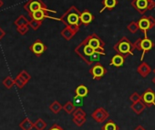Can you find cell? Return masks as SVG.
I'll return each instance as SVG.
<instances>
[{"mask_svg": "<svg viewBox=\"0 0 155 130\" xmlns=\"http://www.w3.org/2000/svg\"><path fill=\"white\" fill-rule=\"evenodd\" d=\"M19 127L22 130H32L34 128V123L28 117H26L20 122Z\"/></svg>", "mask_w": 155, "mask_h": 130, "instance_id": "obj_21", "label": "cell"}, {"mask_svg": "<svg viewBox=\"0 0 155 130\" xmlns=\"http://www.w3.org/2000/svg\"><path fill=\"white\" fill-rule=\"evenodd\" d=\"M42 25V21H38V20H34V19H31L28 23V26L29 27H31L33 30H38Z\"/></svg>", "mask_w": 155, "mask_h": 130, "instance_id": "obj_31", "label": "cell"}, {"mask_svg": "<svg viewBox=\"0 0 155 130\" xmlns=\"http://www.w3.org/2000/svg\"><path fill=\"white\" fill-rule=\"evenodd\" d=\"M74 51L89 66L100 62L101 55H102L100 52L94 50L85 40L78 45Z\"/></svg>", "mask_w": 155, "mask_h": 130, "instance_id": "obj_1", "label": "cell"}, {"mask_svg": "<svg viewBox=\"0 0 155 130\" xmlns=\"http://www.w3.org/2000/svg\"><path fill=\"white\" fill-rule=\"evenodd\" d=\"M81 27H77V26H70V27H66L63 28L60 32L61 36L66 39V40H70L73 38V36L78 33V31L80 30Z\"/></svg>", "mask_w": 155, "mask_h": 130, "instance_id": "obj_13", "label": "cell"}, {"mask_svg": "<svg viewBox=\"0 0 155 130\" xmlns=\"http://www.w3.org/2000/svg\"><path fill=\"white\" fill-rule=\"evenodd\" d=\"M130 5L140 14L143 15L147 11L152 10L155 8V1L154 0H132Z\"/></svg>", "mask_w": 155, "mask_h": 130, "instance_id": "obj_6", "label": "cell"}, {"mask_svg": "<svg viewBox=\"0 0 155 130\" xmlns=\"http://www.w3.org/2000/svg\"><path fill=\"white\" fill-rule=\"evenodd\" d=\"M48 13H50V12L46 11V10H38V11H35V12L29 14V17H31V19L42 21V22L46 18H51V19H55V20H59V18H56V17H53L49 16Z\"/></svg>", "mask_w": 155, "mask_h": 130, "instance_id": "obj_14", "label": "cell"}, {"mask_svg": "<svg viewBox=\"0 0 155 130\" xmlns=\"http://www.w3.org/2000/svg\"><path fill=\"white\" fill-rule=\"evenodd\" d=\"M137 72L142 78H146L151 72V68H150V67L149 66V65L146 62H142L141 64H140V66L138 67Z\"/></svg>", "mask_w": 155, "mask_h": 130, "instance_id": "obj_17", "label": "cell"}, {"mask_svg": "<svg viewBox=\"0 0 155 130\" xmlns=\"http://www.w3.org/2000/svg\"><path fill=\"white\" fill-rule=\"evenodd\" d=\"M153 73H154V74H155V68H154V69H153Z\"/></svg>", "mask_w": 155, "mask_h": 130, "instance_id": "obj_42", "label": "cell"}, {"mask_svg": "<svg viewBox=\"0 0 155 130\" xmlns=\"http://www.w3.org/2000/svg\"><path fill=\"white\" fill-rule=\"evenodd\" d=\"M72 121L77 126H82L86 123L87 119L86 117H73Z\"/></svg>", "mask_w": 155, "mask_h": 130, "instance_id": "obj_33", "label": "cell"}, {"mask_svg": "<svg viewBox=\"0 0 155 130\" xmlns=\"http://www.w3.org/2000/svg\"><path fill=\"white\" fill-rule=\"evenodd\" d=\"M151 82H152V84H154L155 85V77L152 78V80H151Z\"/></svg>", "mask_w": 155, "mask_h": 130, "instance_id": "obj_41", "label": "cell"}, {"mask_svg": "<svg viewBox=\"0 0 155 130\" xmlns=\"http://www.w3.org/2000/svg\"><path fill=\"white\" fill-rule=\"evenodd\" d=\"M5 36H6V32L2 29V27H0V40H1Z\"/></svg>", "mask_w": 155, "mask_h": 130, "instance_id": "obj_38", "label": "cell"}, {"mask_svg": "<svg viewBox=\"0 0 155 130\" xmlns=\"http://www.w3.org/2000/svg\"><path fill=\"white\" fill-rule=\"evenodd\" d=\"M109 116L110 114L104 107H98L91 114V117L93 118V120L99 124H102L103 122H105L109 118Z\"/></svg>", "mask_w": 155, "mask_h": 130, "instance_id": "obj_11", "label": "cell"}, {"mask_svg": "<svg viewBox=\"0 0 155 130\" xmlns=\"http://www.w3.org/2000/svg\"><path fill=\"white\" fill-rule=\"evenodd\" d=\"M94 20V16L89 10H84L81 14V21L84 26H89Z\"/></svg>", "mask_w": 155, "mask_h": 130, "instance_id": "obj_16", "label": "cell"}, {"mask_svg": "<svg viewBox=\"0 0 155 130\" xmlns=\"http://www.w3.org/2000/svg\"><path fill=\"white\" fill-rule=\"evenodd\" d=\"M28 23H29V21H28L23 15L19 16V17L15 20V22H14V24H15L17 27L26 26V25H28Z\"/></svg>", "mask_w": 155, "mask_h": 130, "instance_id": "obj_27", "label": "cell"}, {"mask_svg": "<svg viewBox=\"0 0 155 130\" xmlns=\"http://www.w3.org/2000/svg\"><path fill=\"white\" fill-rule=\"evenodd\" d=\"M2 6H3V1L2 0H0V8H2Z\"/></svg>", "mask_w": 155, "mask_h": 130, "instance_id": "obj_40", "label": "cell"}, {"mask_svg": "<svg viewBox=\"0 0 155 130\" xmlns=\"http://www.w3.org/2000/svg\"><path fill=\"white\" fill-rule=\"evenodd\" d=\"M49 109L52 113L58 114L63 109V106L58 100H55L54 102H52V104L49 105Z\"/></svg>", "mask_w": 155, "mask_h": 130, "instance_id": "obj_23", "label": "cell"}, {"mask_svg": "<svg viewBox=\"0 0 155 130\" xmlns=\"http://www.w3.org/2000/svg\"><path fill=\"white\" fill-rule=\"evenodd\" d=\"M81 11L78 9L76 7L72 6L70 7L67 12H65L59 18V20L66 25V27H70V26H77L81 27Z\"/></svg>", "mask_w": 155, "mask_h": 130, "instance_id": "obj_2", "label": "cell"}, {"mask_svg": "<svg viewBox=\"0 0 155 130\" xmlns=\"http://www.w3.org/2000/svg\"><path fill=\"white\" fill-rule=\"evenodd\" d=\"M29 30V26L28 25H26V26H21V27H17V31L18 33H19L20 35L24 36L26 35Z\"/></svg>", "mask_w": 155, "mask_h": 130, "instance_id": "obj_34", "label": "cell"}, {"mask_svg": "<svg viewBox=\"0 0 155 130\" xmlns=\"http://www.w3.org/2000/svg\"><path fill=\"white\" fill-rule=\"evenodd\" d=\"M107 73V69L101 63H96L94 66L90 69V74L92 76L94 80H101Z\"/></svg>", "mask_w": 155, "mask_h": 130, "instance_id": "obj_9", "label": "cell"}, {"mask_svg": "<svg viewBox=\"0 0 155 130\" xmlns=\"http://www.w3.org/2000/svg\"><path fill=\"white\" fill-rule=\"evenodd\" d=\"M125 56H123L120 54H117L112 56L110 62V66L115 67V68H121L124 63H125Z\"/></svg>", "mask_w": 155, "mask_h": 130, "instance_id": "obj_15", "label": "cell"}, {"mask_svg": "<svg viewBox=\"0 0 155 130\" xmlns=\"http://www.w3.org/2000/svg\"><path fill=\"white\" fill-rule=\"evenodd\" d=\"M48 130H64L59 125H58V124H54Z\"/></svg>", "mask_w": 155, "mask_h": 130, "instance_id": "obj_37", "label": "cell"}, {"mask_svg": "<svg viewBox=\"0 0 155 130\" xmlns=\"http://www.w3.org/2000/svg\"><path fill=\"white\" fill-rule=\"evenodd\" d=\"M139 29L143 33L144 37H148L147 32L155 27V17L152 16H142L138 21Z\"/></svg>", "mask_w": 155, "mask_h": 130, "instance_id": "obj_8", "label": "cell"}, {"mask_svg": "<svg viewBox=\"0 0 155 130\" xmlns=\"http://www.w3.org/2000/svg\"><path fill=\"white\" fill-rule=\"evenodd\" d=\"M140 100V95L138 92H133L132 95H130V101L131 103H135Z\"/></svg>", "mask_w": 155, "mask_h": 130, "instance_id": "obj_36", "label": "cell"}, {"mask_svg": "<svg viewBox=\"0 0 155 130\" xmlns=\"http://www.w3.org/2000/svg\"><path fill=\"white\" fill-rule=\"evenodd\" d=\"M90 91L89 88L85 85H80L78 86L75 89V95L76 96H80L81 97H86L89 95Z\"/></svg>", "mask_w": 155, "mask_h": 130, "instance_id": "obj_20", "label": "cell"}, {"mask_svg": "<svg viewBox=\"0 0 155 130\" xmlns=\"http://www.w3.org/2000/svg\"><path fill=\"white\" fill-rule=\"evenodd\" d=\"M113 49L117 54H120L123 56L127 57L129 55H133L134 51V46L133 43H131L128 37L123 36L121 37L113 46Z\"/></svg>", "mask_w": 155, "mask_h": 130, "instance_id": "obj_3", "label": "cell"}, {"mask_svg": "<svg viewBox=\"0 0 155 130\" xmlns=\"http://www.w3.org/2000/svg\"><path fill=\"white\" fill-rule=\"evenodd\" d=\"M29 50L36 56H41L47 50V46L40 39H37L29 46Z\"/></svg>", "mask_w": 155, "mask_h": 130, "instance_id": "obj_12", "label": "cell"}, {"mask_svg": "<svg viewBox=\"0 0 155 130\" xmlns=\"http://www.w3.org/2000/svg\"><path fill=\"white\" fill-rule=\"evenodd\" d=\"M46 127H47V123L42 118H38L34 123V128H36L37 130H45Z\"/></svg>", "mask_w": 155, "mask_h": 130, "instance_id": "obj_26", "label": "cell"}, {"mask_svg": "<svg viewBox=\"0 0 155 130\" xmlns=\"http://www.w3.org/2000/svg\"><path fill=\"white\" fill-rule=\"evenodd\" d=\"M24 9L28 13V15L35 11H38V10H46V11H48L53 14L57 13V11H55V10L48 9L42 0H28L24 6Z\"/></svg>", "mask_w": 155, "mask_h": 130, "instance_id": "obj_7", "label": "cell"}, {"mask_svg": "<svg viewBox=\"0 0 155 130\" xmlns=\"http://www.w3.org/2000/svg\"><path fill=\"white\" fill-rule=\"evenodd\" d=\"M118 5V0H102V6L103 8L101 9V13L104 10H113Z\"/></svg>", "mask_w": 155, "mask_h": 130, "instance_id": "obj_18", "label": "cell"}, {"mask_svg": "<svg viewBox=\"0 0 155 130\" xmlns=\"http://www.w3.org/2000/svg\"><path fill=\"white\" fill-rule=\"evenodd\" d=\"M133 46H134V48L139 50V51H142V54L140 55V60L142 61L143 58H144V55L146 53L150 52L153 47H154V44L153 42L149 38V37H140L138 38L134 43H133Z\"/></svg>", "mask_w": 155, "mask_h": 130, "instance_id": "obj_4", "label": "cell"}, {"mask_svg": "<svg viewBox=\"0 0 155 130\" xmlns=\"http://www.w3.org/2000/svg\"><path fill=\"white\" fill-rule=\"evenodd\" d=\"M77 107L75 106V105L73 104V102L71 101H68L64 106H63V110L67 113V114H73V112L75 111Z\"/></svg>", "mask_w": 155, "mask_h": 130, "instance_id": "obj_24", "label": "cell"}, {"mask_svg": "<svg viewBox=\"0 0 155 130\" xmlns=\"http://www.w3.org/2000/svg\"><path fill=\"white\" fill-rule=\"evenodd\" d=\"M127 29H128L130 33H132V34L137 33V32H138V30H139L138 22H135V21L130 22V23L127 26Z\"/></svg>", "mask_w": 155, "mask_h": 130, "instance_id": "obj_29", "label": "cell"}, {"mask_svg": "<svg viewBox=\"0 0 155 130\" xmlns=\"http://www.w3.org/2000/svg\"><path fill=\"white\" fill-rule=\"evenodd\" d=\"M73 104L76 107H82L84 106V97L75 95L73 97Z\"/></svg>", "mask_w": 155, "mask_h": 130, "instance_id": "obj_28", "label": "cell"}, {"mask_svg": "<svg viewBox=\"0 0 155 130\" xmlns=\"http://www.w3.org/2000/svg\"><path fill=\"white\" fill-rule=\"evenodd\" d=\"M15 85H16L19 89H21V88H23L27 84H26L20 78H18V77L17 76L16 78H15Z\"/></svg>", "mask_w": 155, "mask_h": 130, "instance_id": "obj_35", "label": "cell"}, {"mask_svg": "<svg viewBox=\"0 0 155 130\" xmlns=\"http://www.w3.org/2000/svg\"><path fill=\"white\" fill-rule=\"evenodd\" d=\"M134 130H146V129H145L141 125H139L137 127H135V129H134Z\"/></svg>", "mask_w": 155, "mask_h": 130, "instance_id": "obj_39", "label": "cell"}, {"mask_svg": "<svg viewBox=\"0 0 155 130\" xmlns=\"http://www.w3.org/2000/svg\"><path fill=\"white\" fill-rule=\"evenodd\" d=\"M94 50L100 52L102 55H106V52H105V48H104V46H105V43L104 41L95 33L93 34H91L89 35L85 39H84Z\"/></svg>", "mask_w": 155, "mask_h": 130, "instance_id": "obj_5", "label": "cell"}, {"mask_svg": "<svg viewBox=\"0 0 155 130\" xmlns=\"http://www.w3.org/2000/svg\"><path fill=\"white\" fill-rule=\"evenodd\" d=\"M18 78H20L26 84H28L29 82V80L31 79V76L26 71V70H22L18 75Z\"/></svg>", "mask_w": 155, "mask_h": 130, "instance_id": "obj_30", "label": "cell"}, {"mask_svg": "<svg viewBox=\"0 0 155 130\" xmlns=\"http://www.w3.org/2000/svg\"><path fill=\"white\" fill-rule=\"evenodd\" d=\"M73 117H86V112L81 107H77L73 112Z\"/></svg>", "mask_w": 155, "mask_h": 130, "instance_id": "obj_32", "label": "cell"}, {"mask_svg": "<svg viewBox=\"0 0 155 130\" xmlns=\"http://www.w3.org/2000/svg\"><path fill=\"white\" fill-rule=\"evenodd\" d=\"M146 106L144 105V103L140 100L138 102H135V103H132L131 106H130V108L132 109V111L136 114V115H140L145 109H146Z\"/></svg>", "mask_w": 155, "mask_h": 130, "instance_id": "obj_19", "label": "cell"}, {"mask_svg": "<svg viewBox=\"0 0 155 130\" xmlns=\"http://www.w3.org/2000/svg\"><path fill=\"white\" fill-rule=\"evenodd\" d=\"M140 100L144 103L147 107L155 106V92L151 88H147L141 95Z\"/></svg>", "mask_w": 155, "mask_h": 130, "instance_id": "obj_10", "label": "cell"}, {"mask_svg": "<svg viewBox=\"0 0 155 130\" xmlns=\"http://www.w3.org/2000/svg\"><path fill=\"white\" fill-rule=\"evenodd\" d=\"M2 84H3V86L6 88L10 89V88H12L15 86V79L12 78V77H7L6 78H4Z\"/></svg>", "mask_w": 155, "mask_h": 130, "instance_id": "obj_25", "label": "cell"}, {"mask_svg": "<svg viewBox=\"0 0 155 130\" xmlns=\"http://www.w3.org/2000/svg\"><path fill=\"white\" fill-rule=\"evenodd\" d=\"M101 130H120V127L113 120L110 119L103 125Z\"/></svg>", "mask_w": 155, "mask_h": 130, "instance_id": "obj_22", "label": "cell"}]
</instances>
